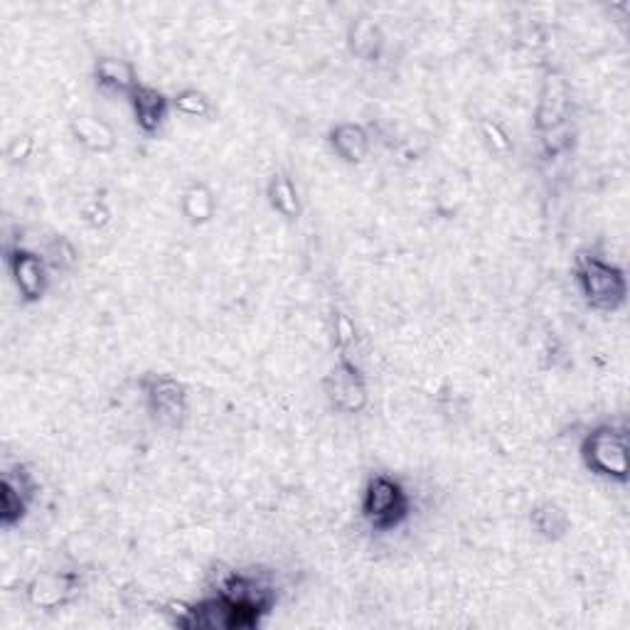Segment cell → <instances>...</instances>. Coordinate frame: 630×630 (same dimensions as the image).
Instances as JSON below:
<instances>
[{
    "label": "cell",
    "instance_id": "obj_1",
    "mask_svg": "<svg viewBox=\"0 0 630 630\" xmlns=\"http://www.w3.org/2000/svg\"><path fill=\"white\" fill-rule=\"evenodd\" d=\"M574 281L592 311L618 313L628 301L626 272L594 252H582L574 262Z\"/></svg>",
    "mask_w": 630,
    "mask_h": 630
},
{
    "label": "cell",
    "instance_id": "obj_2",
    "mask_svg": "<svg viewBox=\"0 0 630 630\" xmlns=\"http://www.w3.org/2000/svg\"><path fill=\"white\" fill-rule=\"evenodd\" d=\"M578 456L584 468L596 478L628 485L630 480V456H628V431L618 423H596L584 433L578 443Z\"/></svg>",
    "mask_w": 630,
    "mask_h": 630
},
{
    "label": "cell",
    "instance_id": "obj_3",
    "mask_svg": "<svg viewBox=\"0 0 630 630\" xmlns=\"http://www.w3.org/2000/svg\"><path fill=\"white\" fill-rule=\"evenodd\" d=\"M360 515L372 532H395L411 518V495L395 475L375 473L365 483Z\"/></svg>",
    "mask_w": 630,
    "mask_h": 630
},
{
    "label": "cell",
    "instance_id": "obj_4",
    "mask_svg": "<svg viewBox=\"0 0 630 630\" xmlns=\"http://www.w3.org/2000/svg\"><path fill=\"white\" fill-rule=\"evenodd\" d=\"M217 594L232 608L234 630L259 628L278 601L276 588L262 574L250 572H232Z\"/></svg>",
    "mask_w": 630,
    "mask_h": 630
},
{
    "label": "cell",
    "instance_id": "obj_5",
    "mask_svg": "<svg viewBox=\"0 0 630 630\" xmlns=\"http://www.w3.org/2000/svg\"><path fill=\"white\" fill-rule=\"evenodd\" d=\"M141 399L153 423L161 429L180 431L190 415L188 387L168 372H146L139 379Z\"/></svg>",
    "mask_w": 630,
    "mask_h": 630
},
{
    "label": "cell",
    "instance_id": "obj_6",
    "mask_svg": "<svg viewBox=\"0 0 630 630\" xmlns=\"http://www.w3.org/2000/svg\"><path fill=\"white\" fill-rule=\"evenodd\" d=\"M323 395L328 405L338 415L355 417L363 415L369 405L367 375L350 355H338L335 365L323 377Z\"/></svg>",
    "mask_w": 630,
    "mask_h": 630
},
{
    "label": "cell",
    "instance_id": "obj_7",
    "mask_svg": "<svg viewBox=\"0 0 630 630\" xmlns=\"http://www.w3.org/2000/svg\"><path fill=\"white\" fill-rule=\"evenodd\" d=\"M5 266L20 301L27 306L43 301L49 291V264L45 254L20 244H5Z\"/></svg>",
    "mask_w": 630,
    "mask_h": 630
},
{
    "label": "cell",
    "instance_id": "obj_8",
    "mask_svg": "<svg viewBox=\"0 0 630 630\" xmlns=\"http://www.w3.org/2000/svg\"><path fill=\"white\" fill-rule=\"evenodd\" d=\"M37 490L40 485L25 463H13L3 471L0 478V527L3 530H13L27 518Z\"/></svg>",
    "mask_w": 630,
    "mask_h": 630
},
{
    "label": "cell",
    "instance_id": "obj_9",
    "mask_svg": "<svg viewBox=\"0 0 630 630\" xmlns=\"http://www.w3.org/2000/svg\"><path fill=\"white\" fill-rule=\"evenodd\" d=\"M81 588H85V582H81V574L75 570L40 572L25 586V598L37 611L55 614L75 601Z\"/></svg>",
    "mask_w": 630,
    "mask_h": 630
},
{
    "label": "cell",
    "instance_id": "obj_10",
    "mask_svg": "<svg viewBox=\"0 0 630 630\" xmlns=\"http://www.w3.org/2000/svg\"><path fill=\"white\" fill-rule=\"evenodd\" d=\"M572 119V89L560 75H546L534 109V131L546 133L560 129Z\"/></svg>",
    "mask_w": 630,
    "mask_h": 630
},
{
    "label": "cell",
    "instance_id": "obj_11",
    "mask_svg": "<svg viewBox=\"0 0 630 630\" xmlns=\"http://www.w3.org/2000/svg\"><path fill=\"white\" fill-rule=\"evenodd\" d=\"M129 107H131L133 123H136V129L143 133V136L153 139V136H158L165 123H168V117L173 111V101L163 89L143 85L141 81V85L131 91Z\"/></svg>",
    "mask_w": 630,
    "mask_h": 630
},
{
    "label": "cell",
    "instance_id": "obj_12",
    "mask_svg": "<svg viewBox=\"0 0 630 630\" xmlns=\"http://www.w3.org/2000/svg\"><path fill=\"white\" fill-rule=\"evenodd\" d=\"M328 146L347 165H363L372 153V136L363 123L340 121L328 131Z\"/></svg>",
    "mask_w": 630,
    "mask_h": 630
},
{
    "label": "cell",
    "instance_id": "obj_13",
    "mask_svg": "<svg viewBox=\"0 0 630 630\" xmlns=\"http://www.w3.org/2000/svg\"><path fill=\"white\" fill-rule=\"evenodd\" d=\"M95 81L101 91L107 95H121V97H131V91L141 85L139 79V69L133 62L123 59V57H97L95 62Z\"/></svg>",
    "mask_w": 630,
    "mask_h": 630
},
{
    "label": "cell",
    "instance_id": "obj_14",
    "mask_svg": "<svg viewBox=\"0 0 630 630\" xmlns=\"http://www.w3.org/2000/svg\"><path fill=\"white\" fill-rule=\"evenodd\" d=\"M69 133L81 148L89 153H99V156H107L119 143L117 131H113L111 123L95 117V113H77V117H71Z\"/></svg>",
    "mask_w": 630,
    "mask_h": 630
},
{
    "label": "cell",
    "instance_id": "obj_15",
    "mask_svg": "<svg viewBox=\"0 0 630 630\" xmlns=\"http://www.w3.org/2000/svg\"><path fill=\"white\" fill-rule=\"evenodd\" d=\"M385 30L369 15H357L347 25V53L360 62H379L385 53Z\"/></svg>",
    "mask_w": 630,
    "mask_h": 630
},
{
    "label": "cell",
    "instance_id": "obj_16",
    "mask_svg": "<svg viewBox=\"0 0 630 630\" xmlns=\"http://www.w3.org/2000/svg\"><path fill=\"white\" fill-rule=\"evenodd\" d=\"M266 202L286 222H298L303 217V198L296 180L286 170H276L266 183Z\"/></svg>",
    "mask_w": 630,
    "mask_h": 630
},
{
    "label": "cell",
    "instance_id": "obj_17",
    "mask_svg": "<svg viewBox=\"0 0 630 630\" xmlns=\"http://www.w3.org/2000/svg\"><path fill=\"white\" fill-rule=\"evenodd\" d=\"M530 527L544 542H560L572 532V518L560 502L542 500L530 510Z\"/></svg>",
    "mask_w": 630,
    "mask_h": 630
},
{
    "label": "cell",
    "instance_id": "obj_18",
    "mask_svg": "<svg viewBox=\"0 0 630 630\" xmlns=\"http://www.w3.org/2000/svg\"><path fill=\"white\" fill-rule=\"evenodd\" d=\"M180 212L185 217V222H190L192 226L212 222V217L217 212L214 192L205 183H192L190 188H185L180 195Z\"/></svg>",
    "mask_w": 630,
    "mask_h": 630
},
{
    "label": "cell",
    "instance_id": "obj_19",
    "mask_svg": "<svg viewBox=\"0 0 630 630\" xmlns=\"http://www.w3.org/2000/svg\"><path fill=\"white\" fill-rule=\"evenodd\" d=\"M173 101V111L183 113V117L190 119H202V121H214L217 117V107L210 99L208 91H202L198 87H185L178 95L170 97Z\"/></svg>",
    "mask_w": 630,
    "mask_h": 630
},
{
    "label": "cell",
    "instance_id": "obj_20",
    "mask_svg": "<svg viewBox=\"0 0 630 630\" xmlns=\"http://www.w3.org/2000/svg\"><path fill=\"white\" fill-rule=\"evenodd\" d=\"M478 136L483 141V146L488 148L493 156L498 158H508L515 153V141L508 133V129L502 126L498 119H490V117H483L478 121Z\"/></svg>",
    "mask_w": 630,
    "mask_h": 630
},
{
    "label": "cell",
    "instance_id": "obj_21",
    "mask_svg": "<svg viewBox=\"0 0 630 630\" xmlns=\"http://www.w3.org/2000/svg\"><path fill=\"white\" fill-rule=\"evenodd\" d=\"M330 338H333V347L338 355H350V350L357 345V325L343 308H333L330 311Z\"/></svg>",
    "mask_w": 630,
    "mask_h": 630
},
{
    "label": "cell",
    "instance_id": "obj_22",
    "mask_svg": "<svg viewBox=\"0 0 630 630\" xmlns=\"http://www.w3.org/2000/svg\"><path fill=\"white\" fill-rule=\"evenodd\" d=\"M43 254L49 268H55V272H71V268H77L79 264L77 246L71 244L65 234H55L53 240H47Z\"/></svg>",
    "mask_w": 630,
    "mask_h": 630
},
{
    "label": "cell",
    "instance_id": "obj_23",
    "mask_svg": "<svg viewBox=\"0 0 630 630\" xmlns=\"http://www.w3.org/2000/svg\"><path fill=\"white\" fill-rule=\"evenodd\" d=\"M572 141H574V133L570 123H564L560 129H552L546 133H540V143H542V153L546 158H556L562 156L572 148Z\"/></svg>",
    "mask_w": 630,
    "mask_h": 630
},
{
    "label": "cell",
    "instance_id": "obj_24",
    "mask_svg": "<svg viewBox=\"0 0 630 630\" xmlns=\"http://www.w3.org/2000/svg\"><path fill=\"white\" fill-rule=\"evenodd\" d=\"M81 217H85V222L89 226H95V230H99V226H104L109 220H111V210L107 208L104 202H99L95 200L89 205V208H85V212H81Z\"/></svg>",
    "mask_w": 630,
    "mask_h": 630
}]
</instances>
